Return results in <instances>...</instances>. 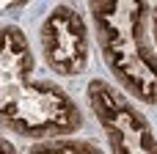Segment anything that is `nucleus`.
Instances as JSON below:
<instances>
[{"label":"nucleus","instance_id":"obj_1","mask_svg":"<svg viewBox=\"0 0 157 154\" xmlns=\"http://www.w3.org/2000/svg\"><path fill=\"white\" fill-rule=\"evenodd\" d=\"M30 41L19 25L0 28V130L33 143L83 130L80 105L50 80H39Z\"/></svg>","mask_w":157,"mask_h":154},{"label":"nucleus","instance_id":"obj_2","mask_svg":"<svg viewBox=\"0 0 157 154\" xmlns=\"http://www.w3.org/2000/svg\"><path fill=\"white\" fill-rule=\"evenodd\" d=\"M97 47L121 94L144 105H157V50L146 36L152 11L144 0H91L88 3Z\"/></svg>","mask_w":157,"mask_h":154},{"label":"nucleus","instance_id":"obj_3","mask_svg":"<svg viewBox=\"0 0 157 154\" xmlns=\"http://www.w3.org/2000/svg\"><path fill=\"white\" fill-rule=\"evenodd\" d=\"M88 107L105 132L110 154H157V135L149 118L108 80H91L86 88Z\"/></svg>","mask_w":157,"mask_h":154},{"label":"nucleus","instance_id":"obj_4","mask_svg":"<svg viewBox=\"0 0 157 154\" xmlns=\"http://www.w3.org/2000/svg\"><path fill=\"white\" fill-rule=\"evenodd\" d=\"M39 47L44 63L58 77L83 74L91 58V39L86 19L66 3L52 6L39 28Z\"/></svg>","mask_w":157,"mask_h":154},{"label":"nucleus","instance_id":"obj_5","mask_svg":"<svg viewBox=\"0 0 157 154\" xmlns=\"http://www.w3.org/2000/svg\"><path fill=\"white\" fill-rule=\"evenodd\" d=\"M25 154H105L94 141L80 138H58V141H39Z\"/></svg>","mask_w":157,"mask_h":154},{"label":"nucleus","instance_id":"obj_6","mask_svg":"<svg viewBox=\"0 0 157 154\" xmlns=\"http://www.w3.org/2000/svg\"><path fill=\"white\" fill-rule=\"evenodd\" d=\"M0 154H17L14 143H11L8 138H3V135H0Z\"/></svg>","mask_w":157,"mask_h":154},{"label":"nucleus","instance_id":"obj_7","mask_svg":"<svg viewBox=\"0 0 157 154\" xmlns=\"http://www.w3.org/2000/svg\"><path fill=\"white\" fill-rule=\"evenodd\" d=\"M149 17H152V39H155V50H157V3L152 6Z\"/></svg>","mask_w":157,"mask_h":154}]
</instances>
